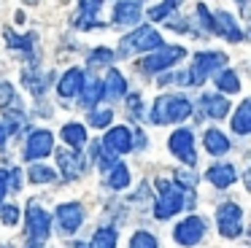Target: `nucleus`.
<instances>
[{
    "instance_id": "dca6fc26",
    "label": "nucleus",
    "mask_w": 251,
    "mask_h": 248,
    "mask_svg": "<svg viewBox=\"0 0 251 248\" xmlns=\"http://www.w3.org/2000/svg\"><path fill=\"white\" fill-rule=\"evenodd\" d=\"M202 111L213 119H224L229 113V100L224 95H202Z\"/></svg>"
},
{
    "instance_id": "6ab92c4d",
    "label": "nucleus",
    "mask_w": 251,
    "mask_h": 248,
    "mask_svg": "<svg viewBox=\"0 0 251 248\" xmlns=\"http://www.w3.org/2000/svg\"><path fill=\"white\" fill-rule=\"evenodd\" d=\"M81 105L84 108H92L95 102L103 97V81L100 78H92V81H84V86H81Z\"/></svg>"
},
{
    "instance_id": "4c0bfd02",
    "label": "nucleus",
    "mask_w": 251,
    "mask_h": 248,
    "mask_svg": "<svg viewBox=\"0 0 251 248\" xmlns=\"http://www.w3.org/2000/svg\"><path fill=\"white\" fill-rule=\"evenodd\" d=\"M73 248H84V246H81V243H78V246H73Z\"/></svg>"
},
{
    "instance_id": "5701e85b",
    "label": "nucleus",
    "mask_w": 251,
    "mask_h": 248,
    "mask_svg": "<svg viewBox=\"0 0 251 248\" xmlns=\"http://www.w3.org/2000/svg\"><path fill=\"white\" fill-rule=\"evenodd\" d=\"M57 162H60V170L68 181L78 178V156L71 154V151H57Z\"/></svg>"
},
{
    "instance_id": "9d476101",
    "label": "nucleus",
    "mask_w": 251,
    "mask_h": 248,
    "mask_svg": "<svg viewBox=\"0 0 251 248\" xmlns=\"http://www.w3.org/2000/svg\"><path fill=\"white\" fill-rule=\"evenodd\" d=\"M202 219H197V216H189L186 221H181L178 226H176V243H181V246H195V243L202 240Z\"/></svg>"
},
{
    "instance_id": "7ed1b4c3",
    "label": "nucleus",
    "mask_w": 251,
    "mask_h": 248,
    "mask_svg": "<svg viewBox=\"0 0 251 248\" xmlns=\"http://www.w3.org/2000/svg\"><path fill=\"white\" fill-rule=\"evenodd\" d=\"M224 65H227V57H224L222 51H202V54H197L192 70H186V73H189V84H202L208 75L216 73V70L224 68Z\"/></svg>"
},
{
    "instance_id": "0eeeda50",
    "label": "nucleus",
    "mask_w": 251,
    "mask_h": 248,
    "mask_svg": "<svg viewBox=\"0 0 251 248\" xmlns=\"http://www.w3.org/2000/svg\"><path fill=\"white\" fill-rule=\"evenodd\" d=\"M170 151L184 162L186 167H192L197 162V154H195V138H192L189 129H176L170 135Z\"/></svg>"
},
{
    "instance_id": "2f4dec72",
    "label": "nucleus",
    "mask_w": 251,
    "mask_h": 248,
    "mask_svg": "<svg viewBox=\"0 0 251 248\" xmlns=\"http://www.w3.org/2000/svg\"><path fill=\"white\" fill-rule=\"evenodd\" d=\"M130 248H157V240L149 232H138V235H132Z\"/></svg>"
},
{
    "instance_id": "4be33fe9",
    "label": "nucleus",
    "mask_w": 251,
    "mask_h": 248,
    "mask_svg": "<svg viewBox=\"0 0 251 248\" xmlns=\"http://www.w3.org/2000/svg\"><path fill=\"white\" fill-rule=\"evenodd\" d=\"M205 149H208V154H227L229 151V140L224 138L219 129H205Z\"/></svg>"
},
{
    "instance_id": "c9c22d12",
    "label": "nucleus",
    "mask_w": 251,
    "mask_h": 248,
    "mask_svg": "<svg viewBox=\"0 0 251 248\" xmlns=\"http://www.w3.org/2000/svg\"><path fill=\"white\" fill-rule=\"evenodd\" d=\"M6 175H8L6 170H0V202H3V197H6V192H8V183H6Z\"/></svg>"
},
{
    "instance_id": "72a5a7b5",
    "label": "nucleus",
    "mask_w": 251,
    "mask_h": 248,
    "mask_svg": "<svg viewBox=\"0 0 251 248\" xmlns=\"http://www.w3.org/2000/svg\"><path fill=\"white\" fill-rule=\"evenodd\" d=\"M111 116H114V113L108 111V108H105V111H92L89 113V124H92V127H108V122H111Z\"/></svg>"
},
{
    "instance_id": "a211bd4d",
    "label": "nucleus",
    "mask_w": 251,
    "mask_h": 248,
    "mask_svg": "<svg viewBox=\"0 0 251 248\" xmlns=\"http://www.w3.org/2000/svg\"><path fill=\"white\" fill-rule=\"evenodd\" d=\"M138 19H141V5L135 0H122L116 5V14H114L116 25H135Z\"/></svg>"
},
{
    "instance_id": "bb28decb",
    "label": "nucleus",
    "mask_w": 251,
    "mask_h": 248,
    "mask_svg": "<svg viewBox=\"0 0 251 248\" xmlns=\"http://www.w3.org/2000/svg\"><path fill=\"white\" fill-rule=\"evenodd\" d=\"M6 41H8V46H11V49H19V51L30 54V51H33L35 38L33 35H14V32H6Z\"/></svg>"
},
{
    "instance_id": "39448f33",
    "label": "nucleus",
    "mask_w": 251,
    "mask_h": 248,
    "mask_svg": "<svg viewBox=\"0 0 251 248\" xmlns=\"http://www.w3.org/2000/svg\"><path fill=\"white\" fill-rule=\"evenodd\" d=\"M49 229H51L49 213L33 202L27 208V237H30V243H35V246H38V243H44L46 237H49Z\"/></svg>"
},
{
    "instance_id": "a878e982",
    "label": "nucleus",
    "mask_w": 251,
    "mask_h": 248,
    "mask_svg": "<svg viewBox=\"0 0 251 248\" xmlns=\"http://www.w3.org/2000/svg\"><path fill=\"white\" fill-rule=\"evenodd\" d=\"M127 183H130V170H127L125 165H119V162H116V165L111 167L108 186H111V189H125Z\"/></svg>"
},
{
    "instance_id": "423d86ee",
    "label": "nucleus",
    "mask_w": 251,
    "mask_h": 248,
    "mask_svg": "<svg viewBox=\"0 0 251 248\" xmlns=\"http://www.w3.org/2000/svg\"><path fill=\"white\" fill-rule=\"evenodd\" d=\"M159 46H162V35H159L154 27H138L135 32H130V35L125 38L122 51H127V49H135V51H151V49H159Z\"/></svg>"
},
{
    "instance_id": "f8f14e48",
    "label": "nucleus",
    "mask_w": 251,
    "mask_h": 248,
    "mask_svg": "<svg viewBox=\"0 0 251 248\" xmlns=\"http://www.w3.org/2000/svg\"><path fill=\"white\" fill-rule=\"evenodd\" d=\"M84 81H87V73H84L81 68H71V70H68V73L60 78L57 92H60V97H76L78 92H81Z\"/></svg>"
},
{
    "instance_id": "f3484780",
    "label": "nucleus",
    "mask_w": 251,
    "mask_h": 248,
    "mask_svg": "<svg viewBox=\"0 0 251 248\" xmlns=\"http://www.w3.org/2000/svg\"><path fill=\"white\" fill-rule=\"evenodd\" d=\"M205 178H208V181H211L216 189H227L229 183L235 181V167H232V165H213V167H208Z\"/></svg>"
},
{
    "instance_id": "6e6552de",
    "label": "nucleus",
    "mask_w": 251,
    "mask_h": 248,
    "mask_svg": "<svg viewBox=\"0 0 251 248\" xmlns=\"http://www.w3.org/2000/svg\"><path fill=\"white\" fill-rule=\"evenodd\" d=\"M216 219H219L222 235H227V237H238L240 229H243V213H240L238 205H222Z\"/></svg>"
},
{
    "instance_id": "4468645a",
    "label": "nucleus",
    "mask_w": 251,
    "mask_h": 248,
    "mask_svg": "<svg viewBox=\"0 0 251 248\" xmlns=\"http://www.w3.org/2000/svg\"><path fill=\"white\" fill-rule=\"evenodd\" d=\"M81 219H84V213H81V208H78L76 202H68V205H60V208H57V221H60V229L68 232V235L78 229Z\"/></svg>"
},
{
    "instance_id": "c85d7f7f",
    "label": "nucleus",
    "mask_w": 251,
    "mask_h": 248,
    "mask_svg": "<svg viewBox=\"0 0 251 248\" xmlns=\"http://www.w3.org/2000/svg\"><path fill=\"white\" fill-rule=\"evenodd\" d=\"M178 3H181V0H165V3L154 5V8L149 11V16H151L154 22H162V19H168V16L173 14V8H176Z\"/></svg>"
},
{
    "instance_id": "393cba45",
    "label": "nucleus",
    "mask_w": 251,
    "mask_h": 248,
    "mask_svg": "<svg viewBox=\"0 0 251 248\" xmlns=\"http://www.w3.org/2000/svg\"><path fill=\"white\" fill-rule=\"evenodd\" d=\"M213 81H216V89L227 92V95H235V92H240V81H238V75H235L232 70H222V73H219Z\"/></svg>"
},
{
    "instance_id": "9b49d317",
    "label": "nucleus",
    "mask_w": 251,
    "mask_h": 248,
    "mask_svg": "<svg viewBox=\"0 0 251 248\" xmlns=\"http://www.w3.org/2000/svg\"><path fill=\"white\" fill-rule=\"evenodd\" d=\"M103 146L111 151V154H127V151H132V135L127 127H114L105 132L103 138Z\"/></svg>"
},
{
    "instance_id": "aec40b11",
    "label": "nucleus",
    "mask_w": 251,
    "mask_h": 248,
    "mask_svg": "<svg viewBox=\"0 0 251 248\" xmlns=\"http://www.w3.org/2000/svg\"><path fill=\"white\" fill-rule=\"evenodd\" d=\"M62 140H65L71 149H84L87 146V129L81 124H65L62 127Z\"/></svg>"
},
{
    "instance_id": "f257e3e1",
    "label": "nucleus",
    "mask_w": 251,
    "mask_h": 248,
    "mask_svg": "<svg viewBox=\"0 0 251 248\" xmlns=\"http://www.w3.org/2000/svg\"><path fill=\"white\" fill-rule=\"evenodd\" d=\"M189 113H192V102L186 97H159L151 108V122L176 124V122H184Z\"/></svg>"
},
{
    "instance_id": "cd10ccee",
    "label": "nucleus",
    "mask_w": 251,
    "mask_h": 248,
    "mask_svg": "<svg viewBox=\"0 0 251 248\" xmlns=\"http://www.w3.org/2000/svg\"><path fill=\"white\" fill-rule=\"evenodd\" d=\"M92 248H116V229H100L92 237Z\"/></svg>"
},
{
    "instance_id": "412c9836",
    "label": "nucleus",
    "mask_w": 251,
    "mask_h": 248,
    "mask_svg": "<svg viewBox=\"0 0 251 248\" xmlns=\"http://www.w3.org/2000/svg\"><path fill=\"white\" fill-rule=\"evenodd\" d=\"M232 129L238 135H249L251 132V102L243 100L238 108V113L232 116Z\"/></svg>"
},
{
    "instance_id": "20e7f679",
    "label": "nucleus",
    "mask_w": 251,
    "mask_h": 248,
    "mask_svg": "<svg viewBox=\"0 0 251 248\" xmlns=\"http://www.w3.org/2000/svg\"><path fill=\"white\" fill-rule=\"evenodd\" d=\"M184 54H186V51H184L181 46H165V49H159L157 54H149V57H143L141 70H143V73H159V70L176 65L181 57H184Z\"/></svg>"
},
{
    "instance_id": "c756f323",
    "label": "nucleus",
    "mask_w": 251,
    "mask_h": 248,
    "mask_svg": "<svg viewBox=\"0 0 251 248\" xmlns=\"http://www.w3.org/2000/svg\"><path fill=\"white\" fill-rule=\"evenodd\" d=\"M57 173L51 167H44V165H33L30 167V181L33 183H46V181H54Z\"/></svg>"
},
{
    "instance_id": "e433bc0d",
    "label": "nucleus",
    "mask_w": 251,
    "mask_h": 248,
    "mask_svg": "<svg viewBox=\"0 0 251 248\" xmlns=\"http://www.w3.org/2000/svg\"><path fill=\"white\" fill-rule=\"evenodd\" d=\"M6 135H8V129H6V127H3V124H0V146L6 143Z\"/></svg>"
},
{
    "instance_id": "1a4fd4ad",
    "label": "nucleus",
    "mask_w": 251,
    "mask_h": 248,
    "mask_svg": "<svg viewBox=\"0 0 251 248\" xmlns=\"http://www.w3.org/2000/svg\"><path fill=\"white\" fill-rule=\"evenodd\" d=\"M54 135L49 132V129H38V132L30 135L27 140V149H25V156L27 159H41V156L51 154V149H54Z\"/></svg>"
},
{
    "instance_id": "7c9ffc66",
    "label": "nucleus",
    "mask_w": 251,
    "mask_h": 248,
    "mask_svg": "<svg viewBox=\"0 0 251 248\" xmlns=\"http://www.w3.org/2000/svg\"><path fill=\"white\" fill-rule=\"evenodd\" d=\"M19 97H17V92H14V86L8 84V81H0V108H8V105H14Z\"/></svg>"
},
{
    "instance_id": "ddd939ff",
    "label": "nucleus",
    "mask_w": 251,
    "mask_h": 248,
    "mask_svg": "<svg viewBox=\"0 0 251 248\" xmlns=\"http://www.w3.org/2000/svg\"><path fill=\"white\" fill-rule=\"evenodd\" d=\"M213 32L216 35H224L227 41H243V32L235 25V19L227 14V11H216L213 14Z\"/></svg>"
},
{
    "instance_id": "2eb2a0df",
    "label": "nucleus",
    "mask_w": 251,
    "mask_h": 248,
    "mask_svg": "<svg viewBox=\"0 0 251 248\" xmlns=\"http://www.w3.org/2000/svg\"><path fill=\"white\" fill-rule=\"evenodd\" d=\"M127 92V81H125V75L119 73V70H114L111 68L108 70V75H105V81H103V97L105 100H119L122 95Z\"/></svg>"
},
{
    "instance_id": "f03ea898",
    "label": "nucleus",
    "mask_w": 251,
    "mask_h": 248,
    "mask_svg": "<svg viewBox=\"0 0 251 248\" xmlns=\"http://www.w3.org/2000/svg\"><path fill=\"white\" fill-rule=\"evenodd\" d=\"M157 186H159V197L162 199H159L154 216H157V219H170V216H176L184 208V194H181V189H176V183L165 181V178H159Z\"/></svg>"
},
{
    "instance_id": "b1692460",
    "label": "nucleus",
    "mask_w": 251,
    "mask_h": 248,
    "mask_svg": "<svg viewBox=\"0 0 251 248\" xmlns=\"http://www.w3.org/2000/svg\"><path fill=\"white\" fill-rule=\"evenodd\" d=\"M78 5H81V22H78V27H95L98 22L92 19L95 14L100 11V5H103V0H78Z\"/></svg>"
},
{
    "instance_id": "f704fd0d",
    "label": "nucleus",
    "mask_w": 251,
    "mask_h": 248,
    "mask_svg": "<svg viewBox=\"0 0 251 248\" xmlns=\"http://www.w3.org/2000/svg\"><path fill=\"white\" fill-rule=\"evenodd\" d=\"M0 216H3V224H8V226H14L19 221L17 205H0Z\"/></svg>"
},
{
    "instance_id": "473e14b6",
    "label": "nucleus",
    "mask_w": 251,
    "mask_h": 248,
    "mask_svg": "<svg viewBox=\"0 0 251 248\" xmlns=\"http://www.w3.org/2000/svg\"><path fill=\"white\" fill-rule=\"evenodd\" d=\"M111 59H114V51H111V49H95L92 57H89V65L98 68V65H108Z\"/></svg>"
}]
</instances>
